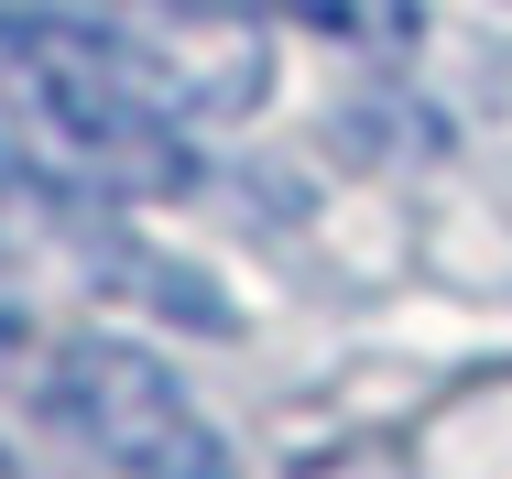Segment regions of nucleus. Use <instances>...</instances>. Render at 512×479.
Segmentation results:
<instances>
[{
	"instance_id": "4",
	"label": "nucleus",
	"mask_w": 512,
	"mask_h": 479,
	"mask_svg": "<svg viewBox=\"0 0 512 479\" xmlns=\"http://www.w3.org/2000/svg\"><path fill=\"white\" fill-rule=\"evenodd\" d=\"M33 338V273H22V240L0 229V360Z\"/></svg>"
},
{
	"instance_id": "2",
	"label": "nucleus",
	"mask_w": 512,
	"mask_h": 479,
	"mask_svg": "<svg viewBox=\"0 0 512 479\" xmlns=\"http://www.w3.org/2000/svg\"><path fill=\"white\" fill-rule=\"evenodd\" d=\"M44 403L120 479H240L229 447H218V425L197 414V392L175 382L153 349H131V338H66L55 371H44Z\"/></svg>"
},
{
	"instance_id": "1",
	"label": "nucleus",
	"mask_w": 512,
	"mask_h": 479,
	"mask_svg": "<svg viewBox=\"0 0 512 479\" xmlns=\"http://www.w3.org/2000/svg\"><path fill=\"white\" fill-rule=\"evenodd\" d=\"M0 186L55 218H109L142 196H186L197 153L186 120L77 33H0Z\"/></svg>"
},
{
	"instance_id": "3",
	"label": "nucleus",
	"mask_w": 512,
	"mask_h": 479,
	"mask_svg": "<svg viewBox=\"0 0 512 479\" xmlns=\"http://www.w3.org/2000/svg\"><path fill=\"white\" fill-rule=\"evenodd\" d=\"M229 11H284V22H316V33H338L349 55H404L414 33H425V11H414V0H229Z\"/></svg>"
}]
</instances>
